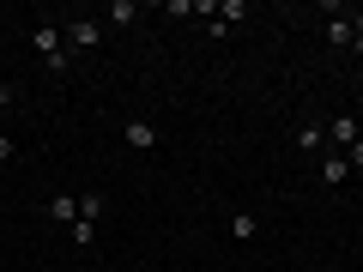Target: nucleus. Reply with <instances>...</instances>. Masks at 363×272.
<instances>
[{
  "label": "nucleus",
  "instance_id": "obj_1",
  "mask_svg": "<svg viewBox=\"0 0 363 272\" xmlns=\"http://www.w3.org/2000/svg\"><path fill=\"white\" fill-rule=\"evenodd\" d=\"M37 55H43L49 73H67V49H61V30L55 25H37Z\"/></svg>",
  "mask_w": 363,
  "mask_h": 272
},
{
  "label": "nucleus",
  "instance_id": "obj_2",
  "mask_svg": "<svg viewBox=\"0 0 363 272\" xmlns=\"http://www.w3.org/2000/svg\"><path fill=\"white\" fill-rule=\"evenodd\" d=\"M67 42H73V49H97V42H104V25H97V18H73V25H67Z\"/></svg>",
  "mask_w": 363,
  "mask_h": 272
},
{
  "label": "nucleus",
  "instance_id": "obj_3",
  "mask_svg": "<svg viewBox=\"0 0 363 272\" xmlns=\"http://www.w3.org/2000/svg\"><path fill=\"white\" fill-rule=\"evenodd\" d=\"M128 145H133V152H152V145H157V128H152L145 115H133V121H128Z\"/></svg>",
  "mask_w": 363,
  "mask_h": 272
},
{
  "label": "nucleus",
  "instance_id": "obj_4",
  "mask_svg": "<svg viewBox=\"0 0 363 272\" xmlns=\"http://www.w3.org/2000/svg\"><path fill=\"white\" fill-rule=\"evenodd\" d=\"M49 218L73 230V224H79V200H73V194H55V200H49Z\"/></svg>",
  "mask_w": 363,
  "mask_h": 272
},
{
  "label": "nucleus",
  "instance_id": "obj_5",
  "mask_svg": "<svg viewBox=\"0 0 363 272\" xmlns=\"http://www.w3.org/2000/svg\"><path fill=\"white\" fill-rule=\"evenodd\" d=\"M255 230H260L255 212H230V236H236V242H255Z\"/></svg>",
  "mask_w": 363,
  "mask_h": 272
},
{
  "label": "nucleus",
  "instance_id": "obj_6",
  "mask_svg": "<svg viewBox=\"0 0 363 272\" xmlns=\"http://www.w3.org/2000/svg\"><path fill=\"white\" fill-rule=\"evenodd\" d=\"M333 140H339V145L351 152V145H357L363 133H357V121H351V115H333Z\"/></svg>",
  "mask_w": 363,
  "mask_h": 272
},
{
  "label": "nucleus",
  "instance_id": "obj_7",
  "mask_svg": "<svg viewBox=\"0 0 363 272\" xmlns=\"http://www.w3.org/2000/svg\"><path fill=\"white\" fill-rule=\"evenodd\" d=\"M345 176H351V164H345V157H327V164H321V181H327V188H339Z\"/></svg>",
  "mask_w": 363,
  "mask_h": 272
},
{
  "label": "nucleus",
  "instance_id": "obj_8",
  "mask_svg": "<svg viewBox=\"0 0 363 272\" xmlns=\"http://www.w3.org/2000/svg\"><path fill=\"white\" fill-rule=\"evenodd\" d=\"M79 218H91V224L104 218V194H85V200H79Z\"/></svg>",
  "mask_w": 363,
  "mask_h": 272
},
{
  "label": "nucleus",
  "instance_id": "obj_9",
  "mask_svg": "<svg viewBox=\"0 0 363 272\" xmlns=\"http://www.w3.org/2000/svg\"><path fill=\"white\" fill-rule=\"evenodd\" d=\"M73 242H79V248H91V242H97V224L79 218V224H73Z\"/></svg>",
  "mask_w": 363,
  "mask_h": 272
},
{
  "label": "nucleus",
  "instance_id": "obj_10",
  "mask_svg": "<svg viewBox=\"0 0 363 272\" xmlns=\"http://www.w3.org/2000/svg\"><path fill=\"white\" fill-rule=\"evenodd\" d=\"M109 25H133V6H128V0H109Z\"/></svg>",
  "mask_w": 363,
  "mask_h": 272
},
{
  "label": "nucleus",
  "instance_id": "obj_11",
  "mask_svg": "<svg viewBox=\"0 0 363 272\" xmlns=\"http://www.w3.org/2000/svg\"><path fill=\"white\" fill-rule=\"evenodd\" d=\"M297 145H303V152H315V145H321V128H315V121H309V128H297Z\"/></svg>",
  "mask_w": 363,
  "mask_h": 272
},
{
  "label": "nucleus",
  "instance_id": "obj_12",
  "mask_svg": "<svg viewBox=\"0 0 363 272\" xmlns=\"http://www.w3.org/2000/svg\"><path fill=\"white\" fill-rule=\"evenodd\" d=\"M6 157H18V140H6V133H0V164H6Z\"/></svg>",
  "mask_w": 363,
  "mask_h": 272
},
{
  "label": "nucleus",
  "instance_id": "obj_13",
  "mask_svg": "<svg viewBox=\"0 0 363 272\" xmlns=\"http://www.w3.org/2000/svg\"><path fill=\"white\" fill-rule=\"evenodd\" d=\"M13 97H18V91H13V85H0V109H6V103H13Z\"/></svg>",
  "mask_w": 363,
  "mask_h": 272
}]
</instances>
